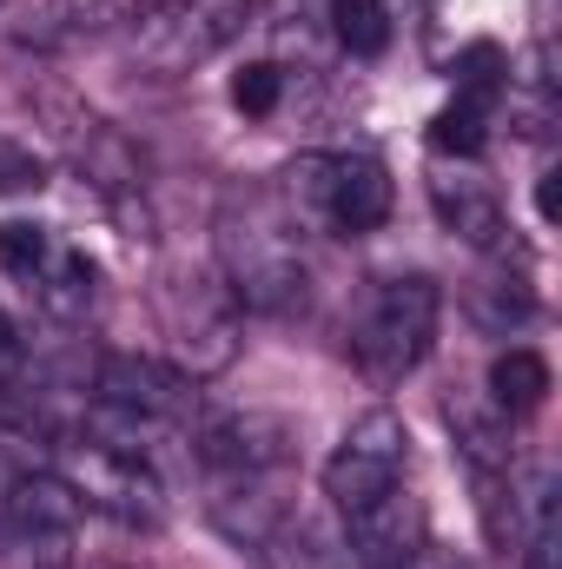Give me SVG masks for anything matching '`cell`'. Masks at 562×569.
Wrapping results in <instances>:
<instances>
[{
  "label": "cell",
  "mask_w": 562,
  "mask_h": 569,
  "mask_svg": "<svg viewBox=\"0 0 562 569\" xmlns=\"http://www.w3.org/2000/svg\"><path fill=\"white\" fill-rule=\"evenodd\" d=\"M212 252H219V279L239 298V311L298 318L311 305V266H304L291 226L279 212H265L259 199H225V212L212 226Z\"/></svg>",
  "instance_id": "6da1fadb"
},
{
  "label": "cell",
  "mask_w": 562,
  "mask_h": 569,
  "mask_svg": "<svg viewBox=\"0 0 562 569\" xmlns=\"http://www.w3.org/2000/svg\"><path fill=\"white\" fill-rule=\"evenodd\" d=\"M436 318H443V291H436L430 272H398V279H384L371 291L364 318L351 325V358H358V371H364L378 391L404 385L423 358H430V345H436Z\"/></svg>",
  "instance_id": "7a4b0ae2"
},
{
  "label": "cell",
  "mask_w": 562,
  "mask_h": 569,
  "mask_svg": "<svg viewBox=\"0 0 562 569\" xmlns=\"http://www.w3.org/2000/svg\"><path fill=\"white\" fill-rule=\"evenodd\" d=\"M252 27V0H140L127 20V60L152 80H185L192 67L219 60Z\"/></svg>",
  "instance_id": "3957f363"
},
{
  "label": "cell",
  "mask_w": 562,
  "mask_h": 569,
  "mask_svg": "<svg viewBox=\"0 0 562 569\" xmlns=\"http://www.w3.org/2000/svg\"><path fill=\"white\" fill-rule=\"evenodd\" d=\"M33 107H40L47 140L60 146V159H67L127 226H145V159H140V146L127 140L113 120H100L93 107L67 100V93H40Z\"/></svg>",
  "instance_id": "277c9868"
},
{
  "label": "cell",
  "mask_w": 562,
  "mask_h": 569,
  "mask_svg": "<svg viewBox=\"0 0 562 569\" xmlns=\"http://www.w3.org/2000/svg\"><path fill=\"white\" fill-rule=\"evenodd\" d=\"M159 325L172 338V365L192 371V378H212L239 358V338H245V311L239 298L225 291L219 272H165L159 279Z\"/></svg>",
  "instance_id": "5b68a950"
},
{
  "label": "cell",
  "mask_w": 562,
  "mask_h": 569,
  "mask_svg": "<svg viewBox=\"0 0 562 569\" xmlns=\"http://www.w3.org/2000/svg\"><path fill=\"white\" fill-rule=\"evenodd\" d=\"M73 497L100 517H113L120 530H159L165 523V483L152 470V457L140 450H113V443H87V437H60L47 457Z\"/></svg>",
  "instance_id": "8992f818"
},
{
  "label": "cell",
  "mask_w": 562,
  "mask_h": 569,
  "mask_svg": "<svg viewBox=\"0 0 562 569\" xmlns=\"http://www.w3.org/2000/svg\"><path fill=\"white\" fill-rule=\"evenodd\" d=\"M87 398L145 430H159V437H185L192 418L205 411L199 378L179 371L172 358H152V351H100L93 378H87Z\"/></svg>",
  "instance_id": "52a82bcc"
},
{
  "label": "cell",
  "mask_w": 562,
  "mask_h": 569,
  "mask_svg": "<svg viewBox=\"0 0 562 569\" xmlns=\"http://www.w3.org/2000/svg\"><path fill=\"white\" fill-rule=\"evenodd\" d=\"M284 192L298 212L324 219L344 239H364L391 219V172L371 152H304L284 172Z\"/></svg>",
  "instance_id": "ba28073f"
},
{
  "label": "cell",
  "mask_w": 562,
  "mask_h": 569,
  "mask_svg": "<svg viewBox=\"0 0 562 569\" xmlns=\"http://www.w3.org/2000/svg\"><path fill=\"white\" fill-rule=\"evenodd\" d=\"M404 477H411V430H404L398 411H384V405L364 411V418H351L344 437H338V450L324 457V497H331L338 517L378 503Z\"/></svg>",
  "instance_id": "9c48e42d"
},
{
  "label": "cell",
  "mask_w": 562,
  "mask_h": 569,
  "mask_svg": "<svg viewBox=\"0 0 562 569\" xmlns=\"http://www.w3.org/2000/svg\"><path fill=\"white\" fill-rule=\"evenodd\" d=\"M80 523H87V503L73 497V483L53 463H13L0 477V543L53 557L80 537Z\"/></svg>",
  "instance_id": "30bf717a"
},
{
  "label": "cell",
  "mask_w": 562,
  "mask_h": 569,
  "mask_svg": "<svg viewBox=\"0 0 562 569\" xmlns=\"http://www.w3.org/2000/svg\"><path fill=\"white\" fill-rule=\"evenodd\" d=\"M338 523H344L351 563H364V569H404L423 543H430V517H423V497L411 490V477H404L398 490H384L378 503L338 517Z\"/></svg>",
  "instance_id": "8fae6325"
},
{
  "label": "cell",
  "mask_w": 562,
  "mask_h": 569,
  "mask_svg": "<svg viewBox=\"0 0 562 569\" xmlns=\"http://www.w3.org/2000/svg\"><path fill=\"white\" fill-rule=\"evenodd\" d=\"M430 212L450 239H463L483 259H510V212L476 172H436L430 179Z\"/></svg>",
  "instance_id": "7c38bea8"
},
{
  "label": "cell",
  "mask_w": 562,
  "mask_h": 569,
  "mask_svg": "<svg viewBox=\"0 0 562 569\" xmlns=\"http://www.w3.org/2000/svg\"><path fill=\"white\" fill-rule=\"evenodd\" d=\"M133 13H140V0H33V13L13 27V40L33 53H67V47H87L113 27H127Z\"/></svg>",
  "instance_id": "4fadbf2b"
},
{
  "label": "cell",
  "mask_w": 562,
  "mask_h": 569,
  "mask_svg": "<svg viewBox=\"0 0 562 569\" xmlns=\"http://www.w3.org/2000/svg\"><path fill=\"white\" fill-rule=\"evenodd\" d=\"M27 298L53 318V325H80L87 311H93V298H100V272H93V259L80 252V246H53L47 252V266L27 279Z\"/></svg>",
  "instance_id": "5bb4252c"
},
{
  "label": "cell",
  "mask_w": 562,
  "mask_h": 569,
  "mask_svg": "<svg viewBox=\"0 0 562 569\" xmlns=\"http://www.w3.org/2000/svg\"><path fill=\"white\" fill-rule=\"evenodd\" d=\"M443 418L456 430V450L470 463V477H496V470H516V443H510V418L490 405V398H450Z\"/></svg>",
  "instance_id": "9a60e30c"
},
{
  "label": "cell",
  "mask_w": 562,
  "mask_h": 569,
  "mask_svg": "<svg viewBox=\"0 0 562 569\" xmlns=\"http://www.w3.org/2000/svg\"><path fill=\"white\" fill-rule=\"evenodd\" d=\"M496 107L503 93H476V87H456V100L430 120V152L443 159H476L490 146V127H496Z\"/></svg>",
  "instance_id": "2e32d148"
},
{
  "label": "cell",
  "mask_w": 562,
  "mask_h": 569,
  "mask_svg": "<svg viewBox=\"0 0 562 569\" xmlns=\"http://www.w3.org/2000/svg\"><path fill=\"white\" fill-rule=\"evenodd\" d=\"M543 398H550V358L530 351V345H510V351L490 365V405H496L503 418H523V411H536Z\"/></svg>",
  "instance_id": "e0dca14e"
},
{
  "label": "cell",
  "mask_w": 562,
  "mask_h": 569,
  "mask_svg": "<svg viewBox=\"0 0 562 569\" xmlns=\"http://www.w3.org/2000/svg\"><path fill=\"white\" fill-rule=\"evenodd\" d=\"M331 40L351 60H378L391 47V7L384 0H331Z\"/></svg>",
  "instance_id": "ac0fdd59"
},
{
  "label": "cell",
  "mask_w": 562,
  "mask_h": 569,
  "mask_svg": "<svg viewBox=\"0 0 562 569\" xmlns=\"http://www.w3.org/2000/svg\"><path fill=\"white\" fill-rule=\"evenodd\" d=\"M53 246H60V239H53L47 226H33V219H7V226H0V272L27 284L40 266H47Z\"/></svg>",
  "instance_id": "d6986e66"
},
{
  "label": "cell",
  "mask_w": 562,
  "mask_h": 569,
  "mask_svg": "<svg viewBox=\"0 0 562 569\" xmlns=\"http://www.w3.org/2000/svg\"><path fill=\"white\" fill-rule=\"evenodd\" d=\"M284 100V67L272 60H252V67H239L232 73V107L245 113V120H272Z\"/></svg>",
  "instance_id": "ffe728a7"
},
{
  "label": "cell",
  "mask_w": 562,
  "mask_h": 569,
  "mask_svg": "<svg viewBox=\"0 0 562 569\" xmlns=\"http://www.w3.org/2000/svg\"><path fill=\"white\" fill-rule=\"evenodd\" d=\"M40 186H47L40 152L20 140H0V192H40Z\"/></svg>",
  "instance_id": "44dd1931"
},
{
  "label": "cell",
  "mask_w": 562,
  "mask_h": 569,
  "mask_svg": "<svg viewBox=\"0 0 562 569\" xmlns=\"http://www.w3.org/2000/svg\"><path fill=\"white\" fill-rule=\"evenodd\" d=\"M20 358H27V345H20V331H13V318L0 311V378H13V371H20Z\"/></svg>",
  "instance_id": "7402d4cb"
},
{
  "label": "cell",
  "mask_w": 562,
  "mask_h": 569,
  "mask_svg": "<svg viewBox=\"0 0 562 569\" xmlns=\"http://www.w3.org/2000/svg\"><path fill=\"white\" fill-rule=\"evenodd\" d=\"M404 569H476V563H470V557H456V550H436V543H423V550H418Z\"/></svg>",
  "instance_id": "603a6c76"
},
{
  "label": "cell",
  "mask_w": 562,
  "mask_h": 569,
  "mask_svg": "<svg viewBox=\"0 0 562 569\" xmlns=\"http://www.w3.org/2000/svg\"><path fill=\"white\" fill-rule=\"evenodd\" d=\"M536 206H543V219H556V172H543V186H536Z\"/></svg>",
  "instance_id": "cb8c5ba5"
},
{
  "label": "cell",
  "mask_w": 562,
  "mask_h": 569,
  "mask_svg": "<svg viewBox=\"0 0 562 569\" xmlns=\"http://www.w3.org/2000/svg\"><path fill=\"white\" fill-rule=\"evenodd\" d=\"M0 7H7V0H0Z\"/></svg>",
  "instance_id": "d4e9b609"
}]
</instances>
